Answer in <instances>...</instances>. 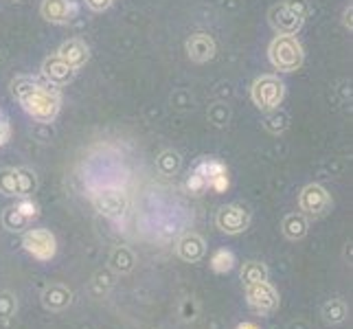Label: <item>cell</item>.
<instances>
[{"label":"cell","mask_w":353,"mask_h":329,"mask_svg":"<svg viewBox=\"0 0 353 329\" xmlns=\"http://www.w3.org/2000/svg\"><path fill=\"white\" fill-rule=\"evenodd\" d=\"M11 92L24 112L38 123H53L62 108V94L53 83H42L31 77H16L11 81Z\"/></svg>","instance_id":"1"},{"label":"cell","mask_w":353,"mask_h":329,"mask_svg":"<svg viewBox=\"0 0 353 329\" xmlns=\"http://www.w3.org/2000/svg\"><path fill=\"white\" fill-rule=\"evenodd\" d=\"M310 7L305 0H285L270 9V24L279 35H294L305 24Z\"/></svg>","instance_id":"2"},{"label":"cell","mask_w":353,"mask_h":329,"mask_svg":"<svg viewBox=\"0 0 353 329\" xmlns=\"http://www.w3.org/2000/svg\"><path fill=\"white\" fill-rule=\"evenodd\" d=\"M268 55H270L272 66L283 72H292L301 68L303 59H305L303 46L294 35H279V38H274L270 48H268Z\"/></svg>","instance_id":"3"},{"label":"cell","mask_w":353,"mask_h":329,"mask_svg":"<svg viewBox=\"0 0 353 329\" xmlns=\"http://www.w3.org/2000/svg\"><path fill=\"white\" fill-rule=\"evenodd\" d=\"M252 101L261 112L276 110L285 99V83L274 75H263L252 83Z\"/></svg>","instance_id":"4"},{"label":"cell","mask_w":353,"mask_h":329,"mask_svg":"<svg viewBox=\"0 0 353 329\" xmlns=\"http://www.w3.org/2000/svg\"><path fill=\"white\" fill-rule=\"evenodd\" d=\"M38 189V178L29 169H3L0 172V193L9 198H31V193Z\"/></svg>","instance_id":"5"},{"label":"cell","mask_w":353,"mask_h":329,"mask_svg":"<svg viewBox=\"0 0 353 329\" xmlns=\"http://www.w3.org/2000/svg\"><path fill=\"white\" fill-rule=\"evenodd\" d=\"M243 295H246L248 306L261 314V316H270L279 310V292L270 281H257V283H248L243 286Z\"/></svg>","instance_id":"6"},{"label":"cell","mask_w":353,"mask_h":329,"mask_svg":"<svg viewBox=\"0 0 353 329\" xmlns=\"http://www.w3.org/2000/svg\"><path fill=\"white\" fill-rule=\"evenodd\" d=\"M22 246L33 259L38 261H51L57 255V241L55 235L46 228H31L24 233Z\"/></svg>","instance_id":"7"},{"label":"cell","mask_w":353,"mask_h":329,"mask_svg":"<svg viewBox=\"0 0 353 329\" xmlns=\"http://www.w3.org/2000/svg\"><path fill=\"white\" fill-rule=\"evenodd\" d=\"M299 206L305 217H323L332 211V196L323 185H307L299 196Z\"/></svg>","instance_id":"8"},{"label":"cell","mask_w":353,"mask_h":329,"mask_svg":"<svg viewBox=\"0 0 353 329\" xmlns=\"http://www.w3.org/2000/svg\"><path fill=\"white\" fill-rule=\"evenodd\" d=\"M215 226L226 235H239L250 226V211L243 204H226L217 211Z\"/></svg>","instance_id":"9"},{"label":"cell","mask_w":353,"mask_h":329,"mask_svg":"<svg viewBox=\"0 0 353 329\" xmlns=\"http://www.w3.org/2000/svg\"><path fill=\"white\" fill-rule=\"evenodd\" d=\"M198 172L200 176L206 180V185L211 189H215L217 193H224L230 187V180H228V169L224 163H220L217 158H204V161L198 163Z\"/></svg>","instance_id":"10"},{"label":"cell","mask_w":353,"mask_h":329,"mask_svg":"<svg viewBox=\"0 0 353 329\" xmlns=\"http://www.w3.org/2000/svg\"><path fill=\"white\" fill-rule=\"evenodd\" d=\"M44 20L53 24H68L70 20H75L79 16V5L75 0H44L42 7Z\"/></svg>","instance_id":"11"},{"label":"cell","mask_w":353,"mask_h":329,"mask_svg":"<svg viewBox=\"0 0 353 329\" xmlns=\"http://www.w3.org/2000/svg\"><path fill=\"white\" fill-rule=\"evenodd\" d=\"M94 206H97V211H99L101 215L105 217H121V215H125L128 211V200L123 193H119V191H101V193H97V196L92 198Z\"/></svg>","instance_id":"12"},{"label":"cell","mask_w":353,"mask_h":329,"mask_svg":"<svg viewBox=\"0 0 353 329\" xmlns=\"http://www.w3.org/2000/svg\"><path fill=\"white\" fill-rule=\"evenodd\" d=\"M88 46H86V42L83 40H79V38H72V40H68V42H64L62 46H59V51H57V57L62 59L64 64H68L70 68H75V70H79L83 64L88 62Z\"/></svg>","instance_id":"13"},{"label":"cell","mask_w":353,"mask_h":329,"mask_svg":"<svg viewBox=\"0 0 353 329\" xmlns=\"http://www.w3.org/2000/svg\"><path fill=\"white\" fill-rule=\"evenodd\" d=\"M72 303V290L64 283H51L42 292V306L51 312H62Z\"/></svg>","instance_id":"14"},{"label":"cell","mask_w":353,"mask_h":329,"mask_svg":"<svg viewBox=\"0 0 353 329\" xmlns=\"http://www.w3.org/2000/svg\"><path fill=\"white\" fill-rule=\"evenodd\" d=\"M75 72H77L75 68L64 64L57 55L44 59V64H42V75L48 83H53V86H64V83H68L75 77Z\"/></svg>","instance_id":"15"},{"label":"cell","mask_w":353,"mask_h":329,"mask_svg":"<svg viewBox=\"0 0 353 329\" xmlns=\"http://www.w3.org/2000/svg\"><path fill=\"white\" fill-rule=\"evenodd\" d=\"M176 252L180 255V259H185L189 263H198L206 252V243L198 233H187L178 239Z\"/></svg>","instance_id":"16"},{"label":"cell","mask_w":353,"mask_h":329,"mask_svg":"<svg viewBox=\"0 0 353 329\" xmlns=\"http://www.w3.org/2000/svg\"><path fill=\"white\" fill-rule=\"evenodd\" d=\"M215 51H217L215 42L211 35H206V33H196L187 40V53L193 62H200V64L209 62V59L215 55Z\"/></svg>","instance_id":"17"},{"label":"cell","mask_w":353,"mask_h":329,"mask_svg":"<svg viewBox=\"0 0 353 329\" xmlns=\"http://www.w3.org/2000/svg\"><path fill=\"white\" fill-rule=\"evenodd\" d=\"M307 230H310V222H307V217L303 213H290V215L283 217V222H281V233L290 241L303 239L307 235Z\"/></svg>","instance_id":"18"},{"label":"cell","mask_w":353,"mask_h":329,"mask_svg":"<svg viewBox=\"0 0 353 329\" xmlns=\"http://www.w3.org/2000/svg\"><path fill=\"white\" fill-rule=\"evenodd\" d=\"M108 263H110V268L117 275H128L134 270V266H137V255H134L128 246H117V248H112Z\"/></svg>","instance_id":"19"},{"label":"cell","mask_w":353,"mask_h":329,"mask_svg":"<svg viewBox=\"0 0 353 329\" xmlns=\"http://www.w3.org/2000/svg\"><path fill=\"white\" fill-rule=\"evenodd\" d=\"M33 222V219L27 215V213H22L18 209V204L14 206H9V209L3 213V226L7 230H11V233H22V230H27V226Z\"/></svg>","instance_id":"20"},{"label":"cell","mask_w":353,"mask_h":329,"mask_svg":"<svg viewBox=\"0 0 353 329\" xmlns=\"http://www.w3.org/2000/svg\"><path fill=\"white\" fill-rule=\"evenodd\" d=\"M323 319L325 323H330V325H340V323H345L347 321V316H349V308H347V303L343 299H330L323 306Z\"/></svg>","instance_id":"21"},{"label":"cell","mask_w":353,"mask_h":329,"mask_svg":"<svg viewBox=\"0 0 353 329\" xmlns=\"http://www.w3.org/2000/svg\"><path fill=\"white\" fill-rule=\"evenodd\" d=\"M180 165H182V158L174 150H165L161 156L156 158V169L163 176H176L180 172Z\"/></svg>","instance_id":"22"},{"label":"cell","mask_w":353,"mask_h":329,"mask_svg":"<svg viewBox=\"0 0 353 329\" xmlns=\"http://www.w3.org/2000/svg\"><path fill=\"white\" fill-rule=\"evenodd\" d=\"M239 277H241L243 286L257 283V281H268V268L261 261H246V263H243V268H241Z\"/></svg>","instance_id":"23"},{"label":"cell","mask_w":353,"mask_h":329,"mask_svg":"<svg viewBox=\"0 0 353 329\" xmlns=\"http://www.w3.org/2000/svg\"><path fill=\"white\" fill-rule=\"evenodd\" d=\"M211 268L215 272H230L235 268V255L233 250H228V248H220V250H215L211 255Z\"/></svg>","instance_id":"24"},{"label":"cell","mask_w":353,"mask_h":329,"mask_svg":"<svg viewBox=\"0 0 353 329\" xmlns=\"http://www.w3.org/2000/svg\"><path fill=\"white\" fill-rule=\"evenodd\" d=\"M288 126H290V117H288V112H283V110H279V108L276 110H270V112H268V117H265V121H263V128L268 132H272V134L285 132Z\"/></svg>","instance_id":"25"},{"label":"cell","mask_w":353,"mask_h":329,"mask_svg":"<svg viewBox=\"0 0 353 329\" xmlns=\"http://www.w3.org/2000/svg\"><path fill=\"white\" fill-rule=\"evenodd\" d=\"M18 301L9 290H0V321H9L16 316Z\"/></svg>","instance_id":"26"},{"label":"cell","mask_w":353,"mask_h":329,"mask_svg":"<svg viewBox=\"0 0 353 329\" xmlns=\"http://www.w3.org/2000/svg\"><path fill=\"white\" fill-rule=\"evenodd\" d=\"M185 189H187V193L189 196H202V193L209 189V185H206V180L200 176V172L198 169H193V172L189 174V178H187V182H185Z\"/></svg>","instance_id":"27"},{"label":"cell","mask_w":353,"mask_h":329,"mask_svg":"<svg viewBox=\"0 0 353 329\" xmlns=\"http://www.w3.org/2000/svg\"><path fill=\"white\" fill-rule=\"evenodd\" d=\"M11 139V128H9V121H7V117L0 112V148L7 143Z\"/></svg>","instance_id":"28"},{"label":"cell","mask_w":353,"mask_h":329,"mask_svg":"<svg viewBox=\"0 0 353 329\" xmlns=\"http://www.w3.org/2000/svg\"><path fill=\"white\" fill-rule=\"evenodd\" d=\"M86 5L90 9H94V11H103V9H108L112 5V0H86Z\"/></svg>","instance_id":"29"},{"label":"cell","mask_w":353,"mask_h":329,"mask_svg":"<svg viewBox=\"0 0 353 329\" xmlns=\"http://www.w3.org/2000/svg\"><path fill=\"white\" fill-rule=\"evenodd\" d=\"M237 329H259V327L254 325V323H239V325H237Z\"/></svg>","instance_id":"30"}]
</instances>
